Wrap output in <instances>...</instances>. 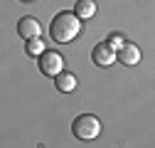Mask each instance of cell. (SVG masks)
I'll use <instances>...</instances> for the list:
<instances>
[{"instance_id": "cell-1", "label": "cell", "mask_w": 155, "mask_h": 148, "mask_svg": "<svg viewBox=\"0 0 155 148\" xmlns=\"http://www.w3.org/2000/svg\"><path fill=\"white\" fill-rule=\"evenodd\" d=\"M79 32H81V17L74 10L57 12L52 17V22H49V35H52V40L59 42V45L71 42L74 37H79Z\"/></svg>"}, {"instance_id": "cell-2", "label": "cell", "mask_w": 155, "mask_h": 148, "mask_svg": "<svg viewBox=\"0 0 155 148\" xmlns=\"http://www.w3.org/2000/svg\"><path fill=\"white\" fill-rule=\"evenodd\" d=\"M71 133L81 141H94L101 136V121L94 114H79L71 121Z\"/></svg>"}, {"instance_id": "cell-3", "label": "cell", "mask_w": 155, "mask_h": 148, "mask_svg": "<svg viewBox=\"0 0 155 148\" xmlns=\"http://www.w3.org/2000/svg\"><path fill=\"white\" fill-rule=\"evenodd\" d=\"M40 72L45 74V77H59V74L64 72V57L59 52H45L42 57H40Z\"/></svg>"}, {"instance_id": "cell-4", "label": "cell", "mask_w": 155, "mask_h": 148, "mask_svg": "<svg viewBox=\"0 0 155 148\" xmlns=\"http://www.w3.org/2000/svg\"><path fill=\"white\" fill-rule=\"evenodd\" d=\"M91 59L99 67H111L113 62H118V52H116L108 42H99L94 47V52H91Z\"/></svg>"}, {"instance_id": "cell-5", "label": "cell", "mask_w": 155, "mask_h": 148, "mask_svg": "<svg viewBox=\"0 0 155 148\" xmlns=\"http://www.w3.org/2000/svg\"><path fill=\"white\" fill-rule=\"evenodd\" d=\"M17 35L22 37V40H35V37L42 35V25L35 20V17H22L20 22H17Z\"/></svg>"}, {"instance_id": "cell-6", "label": "cell", "mask_w": 155, "mask_h": 148, "mask_svg": "<svg viewBox=\"0 0 155 148\" xmlns=\"http://www.w3.org/2000/svg\"><path fill=\"white\" fill-rule=\"evenodd\" d=\"M118 62L126 64V67H133L140 62V47L133 45V42H126L121 49H118Z\"/></svg>"}, {"instance_id": "cell-7", "label": "cell", "mask_w": 155, "mask_h": 148, "mask_svg": "<svg viewBox=\"0 0 155 148\" xmlns=\"http://www.w3.org/2000/svg\"><path fill=\"white\" fill-rule=\"evenodd\" d=\"M76 77H74V72H62L59 77H54V86L62 91V94H69V91H74L76 89Z\"/></svg>"}, {"instance_id": "cell-8", "label": "cell", "mask_w": 155, "mask_h": 148, "mask_svg": "<svg viewBox=\"0 0 155 148\" xmlns=\"http://www.w3.org/2000/svg\"><path fill=\"white\" fill-rule=\"evenodd\" d=\"M74 12L79 15L81 20H89V17H94V15H96V3H94V0H76Z\"/></svg>"}, {"instance_id": "cell-9", "label": "cell", "mask_w": 155, "mask_h": 148, "mask_svg": "<svg viewBox=\"0 0 155 148\" xmlns=\"http://www.w3.org/2000/svg\"><path fill=\"white\" fill-rule=\"evenodd\" d=\"M47 49H45V42L40 40V37H35V40H27L25 42V54H27V57H37V59H40L42 57V54H45Z\"/></svg>"}, {"instance_id": "cell-10", "label": "cell", "mask_w": 155, "mask_h": 148, "mask_svg": "<svg viewBox=\"0 0 155 148\" xmlns=\"http://www.w3.org/2000/svg\"><path fill=\"white\" fill-rule=\"evenodd\" d=\"M106 42H108V45H111V47H113L116 52H118V49H121V47H123V45H126L128 40H123V35H121V32H111Z\"/></svg>"}, {"instance_id": "cell-11", "label": "cell", "mask_w": 155, "mask_h": 148, "mask_svg": "<svg viewBox=\"0 0 155 148\" xmlns=\"http://www.w3.org/2000/svg\"><path fill=\"white\" fill-rule=\"evenodd\" d=\"M25 3H30V0H25Z\"/></svg>"}]
</instances>
